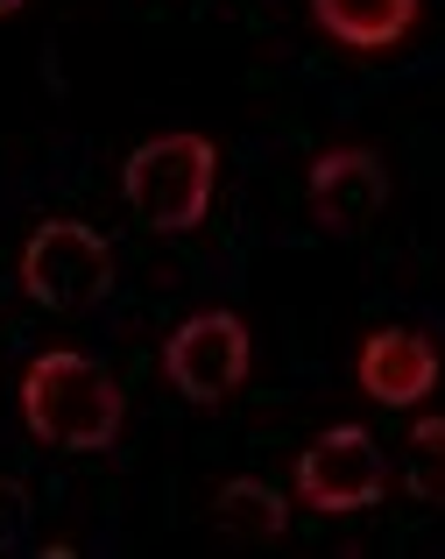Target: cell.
I'll use <instances>...</instances> for the list:
<instances>
[{"label": "cell", "instance_id": "1", "mask_svg": "<svg viewBox=\"0 0 445 559\" xmlns=\"http://www.w3.org/2000/svg\"><path fill=\"white\" fill-rule=\"evenodd\" d=\"M22 425L57 453H107L128 425V396L107 361L50 347L22 369Z\"/></svg>", "mask_w": 445, "mask_h": 559}, {"label": "cell", "instance_id": "2", "mask_svg": "<svg viewBox=\"0 0 445 559\" xmlns=\"http://www.w3.org/2000/svg\"><path fill=\"white\" fill-rule=\"evenodd\" d=\"M219 191V150L205 135H156L128 150L121 164V199L148 234H191L205 227Z\"/></svg>", "mask_w": 445, "mask_h": 559}, {"label": "cell", "instance_id": "3", "mask_svg": "<svg viewBox=\"0 0 445 559\" xmlns=\"http://www.w3.org/2000/svg\"><path fill=\"white\" fill-rule=\"evenodd\" d=\"M22 290L43 312H85L113 290V248L85 219H43L22 241Z\"/></svg>", "mask_w": 445, "mask_h": 559}, {"label": "cell", "instance_id": "4", "mask_svg": "<svg viewBox=\"0 0 445 559\" xmlns=\"http://www.w3.org/2000/svg\"><path fill=\"white\" fill-rule=\"evenodd\" d=\"M297 496L318 518H353V510H375L382 489H389V467H382V447L361 432V425H325L304 453H297Z\"/></svg>", "mask_w": 445, "mask_h": 559}, {"label": "cell", "instance_id": "5", "mask_svg": "<svg viewBox=\"0 0 445 559\" xmlns=\"http://www.w3.org/2000/svg\"><path fill=\"white\" fill-rule=\"evenodd\" d=\"M255 369V341L233 312H191L163 341V376L184 404H227Z\"/></svg>", "mask_w": 445, "mask_h": 559}, {"label": "cell", "instance_id": "6", "mask_svg": "<svg viewBox=\"0 0 445 559\" xmlns=\"http://www.w3.org/2000/svg\"><path fill=\"white\" fill-rule=\"evenodd\" d=\"M304 191H311V213H318V227L353 234V227H368V219L389 205V170H382L375 150H361V142H339V150L311 156Z\"/></svg>", "mask_w": 445, "mask_h": 559}, {"label": "cell", "instance_id": "7", "mask_svg": "<svg viewBox=\"0 0 445 559\" xmlns=\"http://www.w3.org/2000/svg\"><path fill=\"white\" fill-rule=\"evenodd\" d=\"M353 376H361V390L375 396V404L410 411V404H424V396L438 390L445 361H438V341H432V333H418V326H382V333H368V341H361Z\"/></svg>", "mask_w": 445, "mask_h": 559}, {"label": "cell", "instance_id": "8", "mask_svg": "<svg viewBox=\"0 0 445 559\" xmlns=\"http://www.w3.org/2000/svg\"><path fill=\"white\" fill-rule=\"evenodd\" d=\"M311 22L347 50H389L410 36L418 0H311Z\"/></svg>", "mask_w": 445, "mask_h": 559}, {"label": "cell", "instance_id": "9", "mask_svg": "<svg viewBox=\"0 0 445 559\" xmlns=\"http://www.w3.org/2000/svg\"><path fill=\"white\" fill-rule=\"evenodd\" d=\"M213 524L227 538H241V546H276V538L290 532V503L269 481L233 475V481H219V496H213Z\"/></svg>", "mask_w": 445, "mask_h": 559}, {"label": "cell", "instance_id": "10", "mask_svg": "<svg viewBox=\"0 0 445 559\" xmlns=\"http://www.w3.org/2000/svg\"><path fill=\"white\" fill-rule=\"evenodd\" d=\"M404 489L418 496V503H445V418H418V425H410Z\"/></svg>", "mask_w": 445, "mask_h": 559}, {"label": "cell", "instance_id": "11", "mask_svg": "<svg viewBox=\"0 0 445 559\" xmlns=\"http://www.w3.org/2000/svg\"><path fill=\"white\" fill-rule=\"evenodd\" d=\"M28 538V489L14 475H0V552H14Z\"/></svg>", "mask_w": 445, "mask_h": 559}, {"label": "cell", "instance_id": "12", "mask_svg": "<svg viewBox=\"0 0 445 559\" xmlns=\"http://www.w3.org/2000/svg\"><path fill=\"white\" fill-rule=\"evenodd\" d=\"M14 8H28V0H0V14H14Z\"/></svg>", "mask_w": 445, "mask_h": 559}]
</instances>
